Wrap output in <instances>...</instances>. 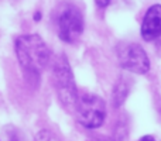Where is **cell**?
Here are the masks:
<instances>
[{
  "mask_svg": "<svg viewBox=\"0 0 161 141\" xmlns=\"http://www.w3.org/2000/svg\"><path fill=\"white\" fill-rule=\"evenodd\" d=\"M16 54L28 80H38L48 67L51 51L38 34H25L16 40Z\"/></svg>",
  "mask_w": 161,
  "mask_h": 141,
  "instance_id": "1",
  "label": "cell"
},
{
  "mask_svg": "<svg viewBox=\"0 0 161 141\" xmlns=\"http://www.w3.org/2000/svg\"><path fill=\"white\" fill-rule=\"evenodd\" d=\"M88 141H117L114 138H112V137H108V136H102V134H99V136H93L91 137Z\"/></svg>",
  "mask_w": 161,
  "mask_h": 141,
  "instance_id": "9",
  "label": "cell"
},
{
  "mask_svg": "<svg viewBox=\"0 0 161 141\" xmlns=\"http://www.w3.org/2000/svg\"><path fill=\"white\" fill-rule=\"evenodd\" d=\"M55 25L62 41L68 44L75 42L83 33V14L80 8L74 3H62L55 14Z\"/></svg>",
  "mask_w": 161,
  "mask_h": 141,
  "instance_id": "2",
  "label": "cell"
},
{
  "mask_svg": "<svg viewBox=\"0 0 161 141\" xmlns=\"http://www.w3.org/2000/svg\"><path fill=\"white\" fill-rule=\"evenodd\" d=\"M142 37L144 41H154L161 37V4H154L146 11L142 23Z\"/></svg>",
  "mask_w": 161,
  "mask_h": 141,
  "instance_id": "6",
  "label": "cell"
},
{
  "mask_svg": "<svg viewBox=\"0 0 161 141\" xmlns=\"http://www.w3.org/2000/svg\"><path fill=\"white\" fill-rule=\"evenodd\" d=\"M76 119L85 128H97L103 124L106 117V105L102 97L93 93L78 95L75 105Z\"/></svg>",
  "mask_w": 161,
  "mask_h": 141,
  "instance_id": "3",
  "label": "cell"
},
{
  "mask_svg": "<svg viewBox=\"0 0 161 141\" xmlns=\"http://www.w3.org/2000/svg\"><path fill=\"white\" fill-rule=\"evenodd\" d=\"M37 140L38 141H58V138L53 133H50V131H41L37 136Z\"/></svg>",
  "mask_w": 161,
  "mask_h": 141,
  "instance_id": "8",
  "label": "cell"
},
{
  "mask_svg": "<svg viewBox=\"0 0 161 141\" xmlns=\"http://www.w3.org/2000/svg\"><path fill=\"white\" fill-rule=\"evenodd\" d=\"M160 45H161V37H160Z\"/></svg>",
  "mask_w": 161,
  "mask_h": 141,
  "instance_id": "13",
  "label": "cell"
},
{
  "mask_svg": "<svg viewBox=\"0 0 161 141\" xmlns=\"http://www.w3.org/2000/svg\"><path fill=\"white\" fill-rule=\"evenodd\" d=\"M129 95V86L126 85L123 80H120L119 83H116L113 89V93H112V102H113V106H120L123 102L126 100Z\"/></svg>",
  "mask_w": 161,
  "mask_h": 141,
  "instance_id": "7",
  "label": "cell"
},
{
  "mask_svg": "<svg viewBox=\"0 0 161 141\" xmlns=\"http://www.w3.org/2000/svg\"><path fill=\"white\" fill-rule=\"evenodd\" d=\"M119 64L123 69L137 75L147 73L150 69V59L146 51L139 44H126L117 52Z\"/></svg>",
  "mask_w": 161,
  "mask_h": 141,
  "instance_id": "5",
  "label": "cell"
},
{
  "mask_svg": "<svg viewBox=\"0 0 161 141\" xmlns=\"http://www.w3.org/2000/svg\"><path fill=\"white\" fill-rule=\"evenodd\" d=\"M95 3H96L99 7H106V6H109V3H110V0H95Z\"/></svg>",
  "mask_w": 161,
  "mask_h": 141,
  "instance_id": "10",
  "label": "cell"
},
{
  "mask_svg": "<svg viewBox=\"0 0 161 141\" xmlns=\"http://www.w3.org/2000/svg\"><path fill=\"white\" fill-rule=\"evenodd\" d=\"M54 85L62 105L67 109H75L78 90L74 80V73L64 55L58 57L54 64Z\"/></svg>",
  "mask_w": 161,
  "mask_h": 141,
  "instance_id": "4",
  "label": "cell"
},
{
  "mask_svg": "<svg viewBox=\"0 0 161 141\" xmlns=\"http://www.w3.org/2000/svg\"><path fill=\"white\" fill-rule=\"evenodd\" d=\"M139 141H156V138H154L153 136H144V137H142Z\"/></svg>",
  "mask_w": 161,
  "mask_h": 141,
  "instance_id": "11",
  "label": "cell"
},
{
  "mask_svg": "<svg viewBox=\"0 0 161 141\" xmlns=\"http://www.w3.org/2000/svg\"><path fill=\"white\" fill-rule=\"evenodd\" d=\"M8 141H20V140H19V138H17V137H16V136H13V137H11V138H10V140H8Z\"/></svg>",
  "mask_w": 161,
  "mask_h": 141,
  "instance_id": "12",
  "label": "cell"
}]
</instances>
